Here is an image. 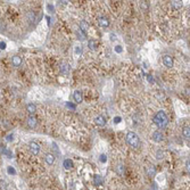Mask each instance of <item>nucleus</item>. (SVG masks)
I'll list each match as a JSON object with an SVG mask.
<instances>
[{"instance_id": "f257e3e1", "label": "nucleus", "mask_w": 190, "mask_h": 190, "mask_svg": "<svg viewBox=\"0 0 190 190\" xmlns=\"http://www.w3.org/2000/svg\"><path fill=\"white\" fill-rule=\"evenodd\" d=\"M153 121H154V123L157 125V128H158V129L163 130L167 126L169 119H167L166 114H165L163 111H159V112H157V114L153 117Z\"/></svg>"}, {"instance_id": "f03ea898", "label": "nucleus", "mask_w": 190, "mask_h": 190, "mask_svg": "<svg viewBox=\"0 0 190 190\" xmlns=\"http://www.w3.org/2000/svg\"><path fill=\"white\" fill-rule=\"evenodd\" d=\"M125 140H126V144H128L131 148H133V149H139L140 146H141L140 138L138 137V134H137L136 132H133V131H130V132L126 133Z\"/></svg>"}, {"instance_id": "7ed1b4c3", "label": "nucleus", "mask_w": 190, "mask_h": 190, "mask_svg": "<svg viewBox=\"0 0 190 190\" xmlns=\"http://www.w3.org/2000/svg\"><path fill=\"white\" fill-rule=\"evenodd\" d=\"M29 149H30L31 154H33L34 156L39 155V153H40V146H39L35 141H31V142L29 144Z\"/></svg>"}, {"instance_id": "20e7f679", "label": "nucleus", "mask_w": 190, "mask_h": 190, "mask_svg": "<svg viewBox=\"0 0 190 190\" xmlns=\"http://www.w3.org/2000/svg\"><path fill=\"white\" fill-rule=\"evenodd\" d=\"M163 63H164L165 66L169 67V69H171L173 66V64H174L173 58L170 56V55H164V56H163Z\"/></svg>"}, {"instance_id": "39448f33", "label": "nucleus", "mask_w": 190, "mask_h": 190, "mask_svg": "<svg viewBox=\"0 0 190 190\" xmlns=\"http://www.w3.org/2000/svg\"><path fill=\"white\" fill-rule=\"evenodd\" d=\"M151 139H153L155 142H161V141H163V139H164V134H163L161 131H155V132L153 133V136H151Z\"/></svg>"}, {"instance_id": "423d86ee", "label": "nucleus", "mask_w": 190, "mask_h": 190, "mask_svg": "<svg viewBox=\"0 0 190 190\" xmlns=\"http://www.w3.org/2000/svg\"><path fill=\"white\" fill-rule=\"evenodd\" d=\"M98 24L101 26V27L106 29V27L109 26V19H108V17H106V16H100L99 19H98Z\"/></svg>"}, {"instance_id": "0eeeda50", "label": "nucleus", "mask_w": 190, "mask_h": 190, "mask_svg": "<svg viewBox=\"0 0 190 190\" xmlns=\"http://www.w3.org/2000/svg\"><path fill=\"white\" fill-rule=\"evenodd\" d=\"M73 98H74V101L76 104H81L82 100H83V96H82V92L79 91V90H75L74 94H73Z\"/></svg>"}, {"instance_id": "6e6552de", "label": "nucleus", "mask_w": 190, "mask_h": 190, "mask_svg": "<svg viewBox=\"0 0 190 190\" xmlns=\"http://www.w3.org/2000/svg\"><path fill=\"white\" fill-rule=\"evenodd\" d=\"M95 123L98 125V126H105V124H106V119H105V116H103V115L96 116Z\"/></svg>"}, {"instance_id": "1a4fd4ad", "label": "nucleus", "mask_w": 190, "mask_h": 190, "mask_svg": "<svg viewBox=\"0 0 190 190\" xmlns=\"http://www.w3.org/2000/svg\"><path fill=\"white\" fill-rule=\"evenodd\" d=\"M115 172L117 173L120 176H123L124 174H125V165L120 163V164L116 165V167H115Z\"/></svg>"}, {"instance_id": "9d476101", "label": "nucleus", "mask_w": 190, "mask_h": 190, "mask_svg": "<svg viewBox=\"0 0 190 190\" xmlns=\"http://www.w3.org/2000/svg\"><path fill=\"white\" fill-rule=\"evenodd\" d=\"M44 159H46V163L47 165H49V166H51L54 163H55V159H56V157L54 154H47L46 157H44Z\"/></svg>"}, {"instance_id": "9b49d317", "label": "nucleus", "mask_w": 190, "mask_h": 190, "mask_svg": "<svg viewBox=\"0 0 190 190\" xmlns=\"http://www.w3.org/2000/svg\"><path fill=\"white\" fill-rule=\"evenodd\" d=\"M11 64L15 66V67H18V66H21V64H22V58H21V56H13V58H11Z\"/></svg>"}, {"instance_id": "f8f14e48", "label": "nucleus", "mask_w": 190, "mask_h": 190, "mask_svg": "<svg viewBox=\"0 0 190 190\" xmlns=\"http://www.w3.org/2000/svg\"><path fill=\"white\" fill-rule=\"evenodd\" d=\"M27 125H29V128H31V129H33V128L36 126V119H35L33 115L29 116V119H27Z\"/></svg>"}, {"instance_id": "ddd939ff", "label": "nucleus", "mask_w": 190, "mask_h": 190, "mask_svg": "<svg viewBox=\"0 0 190 190\" xmlns=\"http://www.w3.org/2000/svg\"><path fill=\"white\" fill-rule=\"evenodd\" d=\"M88 47H89L90 50L95 51V50H97V48H98V43H97V41L94 40V39H90V40L88 41Z\"/></svg>"}, {"instance_id": "4468645a", "label": "nucleus", "mask_w": 190, "mask_h": 190, "mask_svg": "<svg viewBox=\"0 0 190 190\" xmlns=\"http://www.w3.org/2000/svg\"><path fill=\"white\" fill-rule=\"evenodd\" d=\"M80 31H82L84 34H86V32H88V30H89V24L86 23V21H81L80 22V29H79Z\"/></svg>"}, {"instance_id": "2eb2a0df", "label": "nucleus", "mask_w": 190, "mask_h": 190, "mask_svg": "<svg viewBox=\"0 0 190 190\" xmlns=\"http://www.w3.org/2000/svg\"><path fill=\"white\" fill-rule=\"evenodd\" d=\"M182 1H178V0H173L171 1V7H172L174 10H179V9L182 7Z\"/></svg>"}, {"instance_id": "dca6fc26", "label": "nucleus", "mask_w": 190, "mask_h": 190, "mask_svg": "<svg viewBox=\"0 0 190 190\" xmlns=\"http://www.w3.org/2000/svg\"><path fill=\"white\" fill-rule=\"evenodd\" d=\"M26 111L30 113L31 115H33V114L36 112V106H35L33 103H30V104L26 105Z\"/></svg>"}, {"instance_id": "f3484780", "label": "nucleus", "mask_w": 190, "mask_h": 190, "mask_svg": "<svg viewBox=\"0 0 190 190\" xmlns=\"http://www.w3.org/2000/svg\"><path fill=\"white\" fill-rule=\"evenodd\" d=\"M94 183H95L96 186H101V184L104 183L103 176H101V175H95V178H94Z\"/></svg>"}, {"instance_id": "a211bd4d", "label": "nucleus", "mask_w": 190, "mask_h": 190, "mask_svg": "<svg viewBox=\"0 0 190 190\" xmlns=\"http://www.w3.org/2000/svg\"><path fill=\"white\" fill-rule=\"evenodd\" d=\"M63 165H64V167H65L66 170H71V169L73 167V162H72L71 159H65L64 163H63Z\"/></svg>"}, {"instance_id": "6ab92c4d", "label": "nucleus", "mask_w": 190, "mask_h": 190, "mask_svg": "<svg viewBox=\"0 0 190 190\" xmlns=\"http://www.w3.org/2000/svg\"><path fill=\"white\" fill-rule=\"evenodd\" d=\"M182 134H183V137H184L186 139H189V137H190V128L189 126L183 128V130H182Z\"/></svg>"}, {"instance_id": "aec40b11", "label": "nucleus", "mask_w": 190, "mask_h": 190, "mask_svg": "<svg viewBox=\"0 0 190 190\" xmlns=\"http://www.w3.org/2000/svg\"><path fill=\"white\" fill-rule=\"evenodd\" d=\"M61 72L63 74H67L69 72V66L67 64H61Z\"/></svg>"}, {"instance_id": "412c9836", "label": "nucleus", "mask_w": 190, "mask_h": 190, "mask_svg": "<svg viewBox=\"0 0 190 190\" xmlns=\"http://www.w3.org/2000/svg\"><path fill=\"white\" fill-rule=\"evenodd\" d=\"M140 8L142 10H148L149 8V2L148 1H140Z\"/></svg>"}, {"instance_id": "4be33fe9", "label": "nucleus", "mask_w": 190, "mask_h": 190, "mask_svg": "<svg viewBox=\"0 0 190 190\" xmlns=\"http://www.w3.org/2000/svg\"><path fill=\"white\" fill-rule=\"evenodd\" d=\"M147 174L149 175V176H154L156 174V170H155V167L154 166H150L149 169L147 170Z\"/></svg>"}, {"instance_id": "5701e85b", "label": "nucleus", "mask_w": 190, "mask_h": 190, "mask_svg": "<svg viewBox=\"0 0 190 190\" xmlns=\"http://www.w3.org/2000/svg\"><path fill=\"white\" fill-rule=\"evenodd\" d=\"M156 158L157 159H162V158H164V153H163V150H157V153H156Z\"/></svg>"}, {"instance_id": "b1692460", "label": "nucleus", "mask_w": 190, "mask_h": 190, "mask_svg": "<svg viewBox=\"0 0 190 190\" xmlns=\"http://www.w3.org/2000/svg\"><path fill=\"white\" fill-rule=\"evenodd\" d=\"M78 35L80 36V40H86V34H84L82 31H80V30H78Z\"/></svg>"}, {"instance_id": "393cba45", "label": "nucleus", "mask_w": 190, "mask_h": 190, "mask_svg": "<svg viewBox=\"0 0 190 190\" xmlns=\"http://www.w3.org/2000/svg\"><path fill=\"white\" fill-rule=\"evenodd\" d=\"M99 161H100V163H103V164L106 163V162H107V156L105 155V154H101L100 157H99Z\"/></svg>"}, {"instance_id": "a878e982", "label": "nucleus", "mask_w": 190, "mask_h": 190, "mask_svg": "<svg viewBox=\"0 0 190 190\" xmlns=\"http://www.w3.org/2000/svg\"><path fill=\"white\" fill-rule=\"evenodd\" d=\"M7 171H8V173L10 175H15V174H16V171H15L11 166H8V167H7Z\"/></svg>"}, {"instance_id": "bb28decb", "label": "nucleus", "mask_w": 190, "mask_h": 190, "mask_svg": "<svg viewBox=\"0 0 190 190\" xmlns=\"http://www.w3.org/2000/svg\"><path fill=\"white\" fill-rule=\"evenodd\" d=\"M52 147H54V150H55V153H56V155H59V151H58V147H57V145H56V142H52Z\"/></svg>"}, {"instance_id": "cd10ccee", "label": "nucleus", "mask_w": 190, "mask_h": 190, "mask_svg": "<svg viewBox=\"0 0 190 190\" xmlns=\"http://www.w3.org/2000/svg\"><path fill=\"white\" fill-rule=\"evenodd\" d=\"M5 29H6V25L4 24V22H2V21H0V32H2Z\"/></svg>"}, {"instance_id": "c85d7f7f", "label": "nucleus", "mask_w": 190, "mask_h": 190, "mask_svg": "<svg viewBox=\"0 0 190 190\" xmlns=\"http://www.w3.org/2000/svg\"><path fill=\"white\" fill-rule=\"evenodd\" d=\"M109 38H111V40H112V41H115V40H117V35L114 34V33H111Z\"/></svg>"}, {"instance_id": "c756f323", "label": "nucleus", "mask_w": 190, "mask_h": 190, "mask_svg": "<svg viewBox=\"0 0 190 190\" xmlns=\"http://www.w3.org/2000/svg\"><path fill=\"white\" fill-rule=\"evenodd\" d=\"M0 49H1V50L6 49V42H4V41H0Z\"/></svg>"}, {"instance_id": "7c9ffc66", "label": "nucleus", "mask_w": 190, "mask_h": 190, "mask_svg": "<svg viewBox=\"0 0 190 190\" xmlns=\"http://www.w3.org/2000/svg\"><path fill=\"white\" fill-rule=\"evenodd\" d=\"M27 16L30 17V21H33V19H34V14H32V11L27 13Z\"/></svg>"}, {"instance_id": "2f4dec72", "label": "nucleus", "mask_w": 190, "mask_h": 190, "mask_svg": "<svg viewBox=\"0 0 190 190\" xmlns=\"http://www.w3.org/2000/svg\"><path fill=\"white\" fill-rule=\"evenodd\" d=\"M115 51L119 52V54H120V52H122V47H121V46H116V47H115Z\"/></svg>"}, {"instance_id": "473e14b6", "label": "nucleus", "mask_w": 190, "mask_h": 190, "mask_svg": "<svg viewBox=\"0 0 190 190\" xmlns=\"http://www.w3.org/2000/svg\"><path fill=\"white\" fill-rule=\"evenodd\" d=\"M81 52H82L81 47H75V54H81Z\"/></svg>"}, {"instance_id": "72a5a7b5", "label": "nucleus", "mask_w": 190, "mask_h": 190, "mask_svg": "<svg viewBox=\"0 0 190 190\" xmlns=\"http://www.w3.org/2000/svg\"><path fill=\"white\" fill-rule=\"evenodd\" d=\"M157 181H158V182H161V181L163 182V181H164V176L161 174V176H157Z\"/></svg>"}, {"instance_id": "f704fd0d", "label": "nucleus", "mask_w": 190, "mask_h": 190, "mask_svg": "<svg viewBox=\"0 0 190 190\" xmlns=\"http://www.w3.org/2000/svg\"><path fill=\"white\" fill-rule=\"evenodd\" d=\"M121 122V117H114V123H120Z\"/></svg>"}, {"instance_id": "c9c22d12", "label": "nucleus", "mask_w": 190, "mask_h": 190, "mask_svg": "<svg viewBox=\"0 0 190 190\" xmlns=\"http://www.w3.org/2000/svg\"><path fill=\"white\" fill-rule=\"evenodd\" d=\"M13 137H14V134H13V133H11V134H9L8 137L6 138V139H7V141H11V140H13V139H11Z\"/></svg>"}, {"instance_id": "e433bc0d", "label": "nucleus", "mask_w": 190, "mask_h": 190, "mask_svg": "<svg viewBox=\"0 0 190 190\" xmlns=\"http://www.w3.org/2000/svg\"><path fill=\"white\" fill-rule=\"evenodd\" d=\"M147 79H148V81H149V82H151V83L154 82V79H153V76H151V75H148Z\"/></svg>"}, {"instance_id": "4c0bfd02", "label": "nucleus", "mask_w": 190, "mask_h": 190, "mask_svg": "<svg viewBox=\"0 0 190 190\" xmlns=\"http://www.w3.org/2000/svg\"><path fill=\"white\" fill-rule=\"evenodd\" d=\"M186 167H187V169H188V171H189V159L186 162Z\"/></svg>"}, {"instance_id": "58836bf2", "label": "nucleus", "mask_w": 190, "mask_h": 190, "mask_svg": "<svg viewBox=\"0 0 190 190\" xmlns=\"http://www.w3.org/2000/svg\"><path fill=\"white\" fill-rule=\"evenodd\" d=\"M7 190H13L10 188V184H7Z\"/></svg>"}]
</instances>
